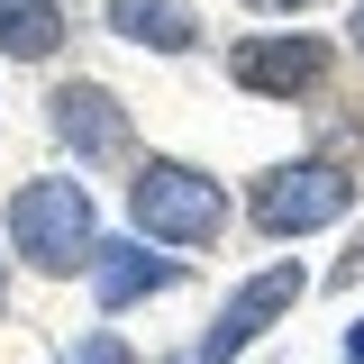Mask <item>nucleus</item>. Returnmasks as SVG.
I'll return each mask as SVG.
<instances>
[{"label":"nucleus","mask_w":364,"mask_h":364,"mask_svg":"<svg viewBox=\"0 0 364 364\" xmlns=\"http://www.w3.org/2000/svg\"><path fill=\"white\" fill-rule=\"evenodd\" d=\"M0 228H9V255L28 273H46V282H73L100 255V210H91V182H73V173L18 182L9 210H0Z\"/></svg>","instance_id":"nucleus-1"},{"label":"nucleus","mask_w":364,"mask_h":364,"mask_svg":"<svg viewBox=\"0 0 364 364\" xmlns=\"http://www.w3.org/2000/svg\"><path fill=\"white\" fill-rule=\"evenodd\" d=\"M128 219L155 246H219L228 191H219V173H200L182 155H146V164H128Z\"/></svg>","instance_id":"nucleus-2"},{"label":"nucleus","mask_w":364,"mask_h":364,"mask_svg":"<svg viewBox=\"0 0 364 364\" xmlns=\"http://www.w3.org/2000/svg\"><path fill=\"white\" fill-rule=\"evenodd\" d=\"M364 182L337 164V155H301V164H264V173L246 182V228L255 237H318V228H337L355 210Z\"/></svg>","instance_id":"nucleus-3"},{"label":"nucleus","mask_w":364,"mask_h":364,"mask_svg":"<svg viewBox=\"0 0 364 364\" xmlns=\"http://www.w3.org/2000/svg\"><path fill=\"white\" fill-rule=\"evenodd\" d=\"M328 73H337V37H310V28H273V37L228 46V82L246 100H318Z\"/></svg>","instance_id":"nucleus-4"},{"label":"nucleus","mask_w":364,"mask_h":364,"mask_svg":"<svg viewBox=\"0 0 364 364\" xmlns=\"http://www.w3.org/2000/svg\"><path fill=\"white\" fill-rule=\"evenodd\" d=\"M46 128H55V146L73 155V164H128L136 155V119H128V100L109 82H55L46 91Z\"/></svg>","instance_id":"nucleus-5"},{"label":"nucleus","mask_w":364,"mask_h":364,"mask_svg":"<svg viewBox=\"0 0 364 364\" xmlns=\"http://www.w3.org/2000/svg\"><path fill=\"white\" fill-rule=\"evenodd\" d=\"M301 291H310V273H301V264H264L255 282H237V291L219 301V318L200 328V364H237L264 328H282V318L301 310Z\"/></svg>","instance_id":"nucleus-6"},{"label":"nucleus","mask_w":364,"mask_h":364,"mask_svg":"<svg viewBox=\"0 0 364 364\" xmlns=\"http://www.w3.org/2000/svg\"><path fill=\"white\" fill-rule=\"evenodd\" d=\"M182 282V255H146V246H109L100 237V255H91V301L119 318L136 301H155V291H173Z\"/></svg>","instance_id":"nucleus-7"},{"label":"nucleus","mask_w":364,"mask_h":364,"mask_svg":"<svg viewBox=\"0 0 364 364\" xmlns=\"http://www.w3.org/2000/svg\"><path fill=\"white\" fill-rule=\"evenodd\" d=\"M109 37L119 46H146V55H191L200 46V9L191 0H100Z\"/></svg>","instance_id":"nucleus-8"},{"label":"nucleus","mask_w":364,"mask_h":364,"mask_svg":"<svg viewBox=\"0 0 364 364\" xmlns=\"http://www.w3.org/2000/svg\"><path fill=\"white\" fill-rule=\"evenodd\" d=\"M0 55L9 64H55L64 55V0H0Z\"/></svg>","instance_id":"nucleus-9"},{"label":"nucleus","mask_w":364,"mask_h":364,"mask_svg":"<svg viewBox=\"0 0 364 364\" xmlns=\"http://www.w3.org/2000/svg\"><path fill=\"white\" fill-rule=\"evenodd\" d=\"M64 364H136V346L119 337V328H82V337L64 346Z\"/></svg>","instance_id":"nucleus-10"},{"label":"nucleus","mask_w":364,"mask_h":364,"mask_svg":"<svg viewBox=\"0 0 364 364\" xmlns=\"http://www.w3.org/2000/svg\"><path fill=\"white\" fill-rule=\"evenodd\" d=\"M355 282H364V228H355V246L337 255V273H328V291H355Z\"/></svg>","instance_id":"nucleus-11"},{"label":"nucleus","mask_w":364,"mask_h":364,"mask_svg":"<svg viewBox=\"0 0 364 364\" xmlns=\"http://www.w3.org/2000/svg\"><path fill=\"white\" fill-rule=\"evenodd\" d=\"M237 9H255V18H310L318 0H237Z\"/></svg>","instance_id":"nucleus-12"},{"label":"nucleus","mask_w":364,"mask_h":364,"mask_svg":"<svg viewBox=\"0 0 364 364\" xmlns=\"http://www.w3.org/2000/svg\"><path fill=\"white\" fill-rule=\"evenodd\" d=\"M346 55L364 64V0H355V18H346Z\"/></svg>","instance_id":"nucleus-13"},{"label":"nucleus","mask_w":364,"mask_h":364,"mask_svg":"<svg viewBox=\"0 0 364 364\" xmlns=\"http://www.w3.org/2000/svg\"><path fill=\"white\" fill-rule=\"evenodd\" d=\"M346 364H364V318H355V328H346Z\"/></svg>","instance_id":"nucleus-14"},{"label":"nucleus","mask_w":364,"mask_h":364,"mask_svg":"<svg viewBox=\"0 0 364 364\" xmlns=\"http://www.w3.org/2000/svg\"><path fill=\"white\" fill-rule=\"evenodd\" d=\"M0 310H9V255H0Z\"/></svg>","instance_id":"nucleus-15"},{"label":"nucleus","mask_w":364,"mask_h":364,"mask_svg":"<svg viewBox=\"0 0 364 364\" xmlns=\"http://www.w3.org/2000/svg\"><path fill=\"white\" fill-rule=\"evenodd\" d=\"M64 9H73V0H64Z\"/></svg>","instance_id":"nucleus-16"},{"label":"nucleus","mask_w":364,"mask_h":364,"mask_svg":"<svg viewBox=\"0 0 364 364\" xmlns=\"http://www.w3.org/2000/svg\"><path fill=\"white\" fill-rule=\"evenodd\" d=\"M191 364H200V355H191Z\"/></svg>","instance_id":"nucleus-17"}]
</instances>
